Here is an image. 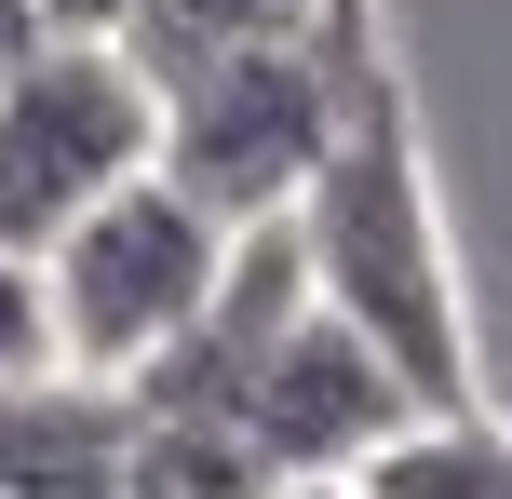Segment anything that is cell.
<instances>
[{
    "instance_id": "cell-1",
    "label": "cell",
    "mask_w": 512,
    "mask_h": 499,
    "mask_svg": "<svg viewBox=\"0 0 512 499\" xmlns=\"http://www.w3.org/2000/svg\"><path fill=\"white\" fill-rule=\"evenodd\" d=\"M310 257V297L337 324L391 351L418 405H472V311H459V257H445V203H432V149H418V108L391 81V54L351 68V108H337L310 189L283 203Z\"/></svg>"
},
{
    "instance_id": "cell-2",
    "label": "cell",
    "mask_w": 512,
    "mask_h": 499,
    "mask_svg": "<svg viewBox=\"0 0 512 499\" xmlns=\"http://www.w3.org/2000/svg\"><path fill=\"white\" fill-rule=\"evenodd\" d=\"M364 54H378L364 0L324 14V27H270V41L176 54V68H149V95H162L149 162L203 216H230V230H243V216H283L310 189V162H324L337 108H351V68H364Z\"/></svg>"
},
{
    "instance_id": "cell-3",
    "label": "cell",
    "mask_w": 512,
    "mask_h": 499,
    "mask_svg": "<svg viewBox=\"0 0 512 499\" xmlns=\"http://www.w3.org/2000/svg\"><path fill=\"white\" fill-rule=\"evenodd\" d=\"M216 257H230V216H203L176 176H122L108 203H81L68 230L41 243V284H54V365L68 378H108L122 392L189 311H203Z\"/></svg>"
},
{
    "instance_id": "cell-4",
    "label": "cell",
    "mask_w": 512,
    "mask_h": 499,
    "mask_svg": "<svg viewBox=\"0 0 512 499\" xmlns=\"http://www.w3.org/2000/svg\"><path fill=\"white\" fill-rule=\"evenodd\" d=\"M149 135H162V95L122 54V27H41L0 68V243L41 257L81 203L149 176Z\"/></svg>"
},
{
    "instance_id": "cell-5",
    "label": "cell",
    "mask_w": 512,
    "mask_h": 499,
    "mask_svg": "<svg viewBox=\"0 0 512 499\" xmlns=\"http://www.w3.org/2000/svg\"><path fill=\"white\" fill-rule=\"evenodd\" d=\"M230 419L256 432L270 473H364V446H391V432L418 419V392L391 378V351L364 338V324H337L324 297H310V311L270 338V365L243 378Z\"/></svg>"
},
{
    "instance_id": "cell-6",
    "label": "cell",
    "mask_w": 512,
    "mask_h": 499,
    "mask_svg": "<svg viewBox=\"0 0 512 499\" xmlns=\"http://www.w3.org/2000/svg\"><path fill=\"white\" fill-rule=\"evenodd\" d=\"M297 311H310V257H297V230H283V216H243L230 257H216V284H203V311H189L176 338L122 378V405H216V419H230L243 378L270 365V338H283Z\"/></svg>"
},
{
    "instance_id": "cell-7",
    "label": "cell",
    "mask_w": 512,
    "mask_h": 499,
    "mask_svg": "<svg viewBox=\"0 0 512 499\" xmlns=\"http://www.w3.org/2000/svg\"><path fill=\"white\" fill-rule=\"evenodd\" d=\"M0 499H122V392L108 378H14L0 392Z\"/></svg>"
},
{
    "instance_id": "cell-8",
    "label": "cell",
    "mask_w": 512,
    "mask_h": 499,
    "mask_svg": "<svg viewBox=\"0 0 512 499\" xmlns=\"http://www.w3.org/2000/svg\"><path fill=\"white\" fill-rule=\"evenodd\" d=\"M283 473L256 459L243 419L216 405H122V499H270Z\"/></svg>"
},
{
    "instance_id": "cell-9",
    "label": "cell",
    "mask_w": 512,
    "mask_h": 499,
    "mask_svg": "<svg viewBox=\"0 0 512 499\" xmlns=\"http://www.w3.org/2000/svg\"><path fill=\"white\" fill-rule=\"evenodd\" d=\"M364 499H512V419L486 405H418L391 446H364Z\"/></svg>"
},
{
    "instance_id": "cell-10",
    "label": "cell",
    "mask_w": 512,
    "mask_h": 499,
    "mask_svg": "<svg viewBox=\"0 0 512 499\" xmlns=\"http://www.w3.org/2000/svg\"><path fill=\"white\" fill-rule=\"evenodd\" d=\"M351 0H135L122 14V54L135 68H176V54H216V41H270V27H324Z\"/></svg>"
},
{
    "instance_id": "cell-11",
    "label": "cell",
    "mask_w": 512,
    "mask_h": 499,
    "mask_svg": "<svg viewBox=\"0 0 512 499\" xmlns=\"http://www.w3.org/2000/svg\"><path fill=\"white\" fill-rule=\"evenodd\" d=\"M14 378H54V284L27 243H0V392Z\"/></svg>"
},
{
    "instance_id": "cell-12",
    "label": "cell",
    "mask_w": 512,
    "mask_h": 499,
    "mask_svg": "<svg viewBox=\"0 0 512 499\" xmlns=\"http://www.w3.org/2000/svg\"><path fill=\"white\" fill-rule=\"evenodd\" d=\"M27 41H41V0H0V68H14Z\"/></svg>"
},
{
    "instance_id": "cell-13",
    "label": "cell",
    "mask_w": 512,
    "mask_h": 499,
    "mask_svg": "<svg viewBox=\"0 0 512 499\" xmlns=\"http://www.w3.org/2000/svg\"><path fill=\"white\" fill-rule=\"evenodd\" d=\"M270 499H364V486H351V473H283Z\"/></svg>"
}]
</instances>
